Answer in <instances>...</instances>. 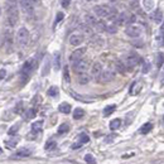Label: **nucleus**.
Segmentation results:
<instances>
[{"label": "nucleus", "mask_w": 164, "mask_h": 164, "mask_svg": "<svg viewBox=\"0 0 164 164\" xmlns=\"http://www.w3.org/2000/svg\"><path fill=\"white\" fill-rule=\"evenodd\" d=\"M94 13L99 18H107L109 20H114L117 16V10L113 7H106V5H97L94 8Z\"/></svg>", "instance_id": "obj_1"}, {"label": "nucleus", "mask_w": 164, "mask_h": 164, "mask_svg": "<svg viewBox=\"0 0 164 164\" xmlns=\"http://www.w3.org/2000/svg\"><path fill=\"white\" fill-rule=\"evenodd\" d=\"M18 20H19V11H18L16 5L7 4V22H8L9 27L16 25Z\"/></svg>", "instance_id": "obj_2"}, {"label": "nucleus", "mask_w": 164, "mask_h": 164, "mask_svg": "<svg viewBox=\"0 0 164 164\" xmlns=\"http://www.w3.org/2000/svg\"><path fill=\"white\" fill-rule=\"evenodd\" d=\"M29 41H30V33L27 28L22 27L19 28V30L16 32V42L20 47H27L29 44Z\"/></svg>", "instance_id": "obj_3"}, {"label": "nucleus", "mask_w": 164, "mask_h": 164, "mask_svg": "<svg viewBox=\"0 0 164 164\" xmlns=\"http://www.w3.org/2000/svg\"><path fill=\"white\" fill-rule=\"evenodd\" d=\"M140 62V57L135 53H129L127 56L124 58V67H125V71H133L134 67Z\"/></svg>", "instance_id": "obj_4"}, {"label": "nucleus", "mask_w": 164, "mask_h": 164, "mask_svg": "<svg viewBox=\"0 0 164 164\" xmlns=\"http://www.w3.org/2000/svg\"><path fill=\"white\" fill-rule=\"evenodd\" d=\"M135 15H133V14H130V13H121L119 16H116L115 18V23L117 24V25H127V24H131V23H134L135 22Z\"/></svg>", "instance_id": "obj_5"}, {"label": "nucleus", "mask_w": 164, "mask_h": 164, "mask_svg": "<svg viewBox=\"0 0 164 164\" xmlns=\"http://www.w3.org/2000/svg\"><path fill=\"white\" fill-rule=\"evenodd\" d=\"M141 33H143V28L140 25H135L133 23L127 24V27L125 28V34L130 38H138L141 35Z\"/></svg>", "instance_id": "obj_6"}, {"label": "nucleus", "mask_w": 164, "mask_h": 164, "mask_svg": "<svg viewBox=\"0 0 164 164\" xmlns=\"http://www.w3.org/2000/svg\"><path fill=\"white\" fill-rule=\"evenodd\" d=\"M114 78H115V72H114V69L107 68V69H105V71L101 72V75L99 77V81L102 82V83H107V82H111Z\"/></svg>", "instance_id": "obj_7"}, {"label": "nucleus", "mask_w": 164, "mask_h": 164, "mask_svg": "<svg viewBox=\"0 0 164 164\" xmlns=\"http://www.w3.org/2000/svg\"><path fill=\"white\" fill-rule=\"evenodd\" d=\"M88 61L87 60H85L83 57L82 58H80L78 61H76V62H73V71L76 72V73H81V72H86L87 71V68H88Z\"/></svg>", "instance_id": "obj_8"}, {"label": "nucleus", "mask_w": 164, "mask_h": 164, "mask_svg": "<svg viewBox=\"0 0 164 164\" xmlns=\"http://www.w3.org/2000/svg\"><path fill=\"white\" fill-rule=\"evenodd\" d=\"M19 3H20V8H22L23 13L27 16H33L34 15V7L29 0H19Z\"/></svg>", "instance_id": "obj_9"}, {"label": "nucleus", "mask_w": 164, "mask_h": 164, "mask_svg": "<svg viewBox=\"0 0 164 164\" xmlns=\"http://www.w3.org/2000/svg\"><path fill=\"white\" fill-rule=\"evenodd\" d=\"M35 67H37V60H35L34 57L27 60V62L23 66V73L24 75H29L30 72H33L35 69Z\"/></svg>", "instance_id": "obj_10"}, {"label": "nucleus", "mask_w": 164, "mask_h": 164, "mask_svg": "<svg viewBox=\"0 0 164 164\" xmlns=\"http://www.w3.org/2000/svg\"><path fill=\"white\" fill-rule=\"evenodd\" d=\"M32 153H33L32 148H20L19 150H16V152L11 155V158H13V159H22V158L29 157Z\"/></svg>", "instance_id": "obj_11"}, {"label": "nucleus", "mask_w": 164, "mask_h": 164, "mask_svg": "<svg viewBox=\"0 0 164 164\" xmlns=\"http://www.w3.org/2000/svg\"><path fill=\"white\" fill-rule=\"evenodd\" d=\"M4 46H5V49H8V52L11 51V47H13V33L10 29L5 30L4 32Z\"/></svg>", "instance_id": "obj_12"}, {"label": "nucleus", "mask_w": 164, "mask_h": 164, "mask_svg": "<svg viewBox=\"0 0 164 164\" xmlns=\"http://www.w3.org/2000/svg\"><path fill=\"white\" fill-rule=\"evenodd\" d=\"M85 53H86V48H77L76 51H73V52H72V54H71V57H69L71 62L73 63V62L78 61L80 58H82L85 56Z\"/></svg>", "instance_id": "obj_13"}, {"label": "nucleus", "mask_w": 164, "mask_h": 164, "mask_svg": "<svg viewBox=\"0 0 164 164\" xmlns=\"http://www.w3.org/2000/svg\"><path fill=\"white\" fill-rule=\"evenodd\" d=\"M69 43L73 46V47H78L83 43V35L82 34H72L69 37Z\"/></svg>", "instance_id": "obj_14"}, {"label": "nucleus", "mask_w": 164, "mask_h": 164, "mask_svg": "<svg viewBox=\"0 0 164 164\" xmlns=\"http://www.w3.org/2000/svg\"><path fill=\"white\" fill-rule=\"evenodd\" d=\"M101 72H102V64H101L100 62L94 63L92 68H91V75H92V77H94L96 81L99 80V77H100V75H101Z\"/></svg>", "instance_id": "obj_15"}, {"label": "nucleus", "mask_w": 164, "mask_h": 164, "mask_svg": "<svg viewBox=\"0 0 164 164\" xmlns=\"http://www.w3.org/2000/svg\"><path fill=\"white\" fill-rule=\"evenodd\" d=\"M90 80L91 78L86 72H81V73H78V76H77V81H78L80 85H87L90 82Z\"/></svg>", "instance_id": "obj_16"}, {"label": "nucleus", "mask_w": 164, "mask_h": 164, "mask_svg": "<svg viewBox=\"0 0 164 164\" xmlns=\"http://www.w3.org/2000/svg\"><path fill=\"white\" fill-rule=\"evenodd\" d=\"M152 19L155 22V23H162L163 22V11H162V9H157L153 14H152Z\"/></svg>", "instance_id": "obj_17"}, {"label": "nucleus", "mask_w": 164, "mask_h": 164, "mask_svg": "<svg viewBox=\"0 0 164 164\" xmlns=\"http://www.w3.org/2000/svg\"><path fill=\"white\" fill-rule=\"evenodd\" d=\"M58 110L62 113V114H69L71 113V105L67 104V102H62L58 107Z\"/></svg>", "instance_id": "obj_18"}, {"label": "nucleus", "mask_w": 164, "mask_h": 164, "mask_svg": "<svg viewBox=\"0 0 164 164\" xmlns=\"http://www.w3.org/2000/svg\"><path fill=\"white\" fill-rule=\"evenodd\" d=\"M58 92H60L58 87H57V86H52V87H49V88H48L47 95H48V96H51V97H57Z\"/></svg>", "instance_id": "obj_19"}, {"label": "nucleus", "mask_w": 164, "mask_h": 164, "mask_svg": "<svg viewBox=\"0 0 164 164\" xmlns=\"http://www.w3.org/2000/svg\"><path fill=\"white\" fill-rule=\"evenodd\" d=\"M143 7L147 11H150L154 8V0H143Z\"/></svg>", "instance_id": "obj_20"}, {"label": "nucleus", "mask_w": 164, "mask_h": 164, "mask_svg": "<svg viewBox=\"0 0 164 164\" xmlns=\"http://www.w3.org/2000/svg\"><path fill=\"white\" fill-rule=\"evenodd\" d=\"M152 127H153V125H152L150 122H147V124H144V125L140 127L139 133H140V134H148V133L152 130Z\"/></svg>", "instance_id": "obj_21"}, {"label": "nucleus", "mask_w": 164, "mask_h": 164, "mask_svg": "<svg viewBox=\"0 0 164 164\" xmlns=\"http://www.w3.org/2000/svg\"><path fill=\"white\" fill-rule=\"evenodd\" d=\"M53 67L56 71L61 69V56H60V53H57L56 56H54V61H53Z\"/></svg>", "instance_id": "obj_22"}, {"label": "nucleus", "mask_w": 164, "mask_h": 164, "mask_svg": "<svg viewBox=\"0 0 164 164\" xmlns=\"http://www.w3.org/2000/svg\"><path fill=\"white\" fill-rule=\"evenodd\" d=\"M83 116H85V110H83V109L77 107L76 110L73 111V117H75L76 120H80V119H82Z\"/></svg>", "instance_id": "obj_23"}, {"label": "nucleus", "mask_w": 164, "mask_h": 164, "mask_svg": "<svg viewBox=\"0 0 164 164\" xmlns=\"http://www.w3.org/2000/svg\"><path fill=\"white\" fill-rule=\"evenodd\" d=\"M33 117H35V109L30 107V109H28V110L25 111V114H24V119L30 120V119H33Z\"/></svg>", "instance_id": "obj_24"}, {"label": "nucleus", "mask_w": 164, "mask_h": 164, "mask_svg": "<svg viewBox=\"0 0 164 164\" xmlns=\"http://www.w3.org/2000/svg\"><path fill=\"white\" fill-rule=\"evenodd\" d=\"M42 126H43V121H42V120H39V121H35V122H33V125H32V131H35V133L41 131Z\"/></svg>", "instance_id": "obj_25"}, {"label": "nucleus", "mask_w": 164, "mask_h": 164, "mask_svg": "<svg viewBox=\"0 0 164 164\" xmlns=\"http://www.w3.org/2000/svg\"><path fill=\"white\" fill-rule=\"evenodd\" d=\"M115 109H116V106L115 105H110V106H106L105 109H104V115L105 116H109V115H111L114 111H115Z\"/></svg>", "instance_id": "obj_26"}, {"label": "nucleus", "mask_w": 164, "mask_h": 164, "mask_svg": "<svg viewBox=\"0 0 164 164\" xmlns=\"http://www.w3.org/2000/svg\"><path fill=\"white\" fill-rule=\"evenodd\" d=\"M120 125H121V120L120 119H115V120H113L110 122V129L111 130H116V129L120 127Z\"/></svg>", "instance_id": "obj_27"}, {"label": "nucleus", "mask_w": 164, "mask_h": 164, "mask_svg": "<svg viewBox=\"0 0 164 164\" xmlns=\"http://www.w3.org/2000/svg\"><path fill=\"white\" fill-rule=\"evenodd\" d=\"M69 130V125L68 124H62L60 127H58V130H57V133L60 134V135H62V134H64V133H67Z\"/></svg>", "instance_id": "obj_28"}, {"label": "nucleus", "mask_w": 164, "mask_h": 164, "mask_svg": "<svg viewBox=\"0 0 164 164\" xmlns=\"http://www.w3.org/2000/svg\"><path fill=\"white\" fill-rule=\"evenodd\" d=\"M19 127H20V124H15V125H13L10 129H9V135H15L18 131H19Z\"/></svg>", "instance_id": "obj_29"}, {"label": "nucleus", "mask_w": 164, "mask_h": 164, "mask_svg": "<svg viewBox=\"0 0 164 164\" xmlns=\"http://www.w3.org/2000/svg\"><path fill=\"white\" fill-rule=\"evenodd\" d=\"M16 144H18V139H13V140L5 141V147L11 149V148H15V147H16Z\"/></svg>", "instance_id": "obj_30"}, {"label": "nucleus", "mask_w": 164, "mask_h": 164, "mask_svg": "<svg viewBox=\"0 0 164 164\" xmlns=\"http://www.w3.org/2000/svg\"><path fill=\"white\" fill-rule=\"evenodd\" d=\"M85 162H86V163L94 164V163L96 162V159H95V157H94L92 154H86V155H85Z\"/></svg>", "instance_id": "obj_31"}, {"label": "nucleus", "mask_w": 164, "mask_h": 164, "mask_svg": "<svg viewBox=\"0 0 164 164\" xmlns=\"http://www.w3.org/2000/svg\"><path fill=\"white\" fill-rule=\"evenodd\" d=\"M90 141V136L87 135V134H81L80 135V143L81 144H86V143H88Z\"/></svg>", "instance_id": "obj_32"}, {"label": "nucleus", "mask_w": 164, "mask_h": 164, "mask_svg": "<svg viewBox=\"0 0 164 164\" xmlns=\"http://www.w3.org/2000/svg\"><path fill=\"white\" fill-rule=\"evenodd\" d=\"M116 69L119 72H121V73H124V72H125V67H124V63L121 61H117L116 62Z\"/></svg>", "instance_id": "obj_33"}, {"label": "nucleus", "mask_w": 164, "mask_h": 164, "mask_svg": "<svg viewBox=\"0 0 164 164\" xmlns=\"http://www.w3.org/2000/svg\"><path fill=\"white\" fill-rule=\"evenodd\" d=\"M56 141H48L47 144H46V150H52V149H54L56 148Z\"/></svg>", "instance_id": "obj_34"}, {"label": "nucleus", "mask_w": 164, "mask_h": 164, "mask_svg": "<svg viewBox=\"0 0 164 164\" xmlns=\"http://www.w3.org/2000/svg\"><path fill=\"white\" fill-rule=\"evenodd\" d=\"M63 16H64V14L62 13V11H60V13H57V16H56V20H54V25H57L62 19H63Z\"/></svg>", "instance_id": "obj_35"}, {"label": "nucleus", "mask_w": 164, "mask_h": 164, "mask_svg": "<svg viewBox=\"0 0 164 164\" xmlns=\"http://www.w3.org/2000/svg\"><path fill=\"white\" fill-rule=\"evenodd\" d=\"M63 78H64L66 82H69V72H68V67L67 66L63 69Z\"/></svg>", "instance_id": "obj_36"}, {"label": "nucleus", "mask_w": 164, "mask_h": 164, "mask_svg": "<svg viewBox=\"0 0 164 164\" xmlns=\"http://www.w3.org/2000/svg\"><path fill=\"white\" fill-rule=\"evenodd\" d=\"M150 71V63L149 62H144L143 64V73H148Z\"/></svg>", "instance_id": "obj_37"}, {"label": "nucleus", "mask_w": 164, "mask_h": 164, "mask_svg": "<svg viewBox=\"0 0 164 164\" xmlns=\"http://www.w3.org/2000/svg\"><path fill=\"white\" fill-rule=\"evenodd\" d=\"M49 61L47 60L46 62H44V68H43V71H42V75H46V73H48V71H49Z\"/></svg>", "instance_id": "obj_38"}, {"label": "nucleus", "mask_w": 164, "mask_h": 164, "mask_svg": "<svg viewBox=\"0 0 164 164\" xmlns=\"http://www.w3.org/2000/svg\"><path fill=\"white\" fill-rule=\"evenodd\" d=\"M80 28H81V30H82L83 33H91V28H90V25H88V24H85V25H81Z\"/></svg>", "instance_id": "obj_39"}, {"label": "nucleus", "mask_w": 164, "mask_h": 164, "mask_svg": "<svg viewBox=\"0 0 164 164\" xmlns=\"http://www.w3.org/2000/svg\"><path fill=\"white\" fill-rule=\"evenodd\" d=\"M22 110H23V102H19V104L15 106V113H16V114H20Z\"/></svg>", "instance_id": "obj_40"}, {"label": "nucleus", "mask_w": 164, "mask_h": 164, "mask_svg": "<svg viewBox=\"0 0 164 164\" xmlns=\"http://www.w3.org/2000/svg\"><path fill=\"white\" fill-rule=\"evenodd\" d=\"M162 63H163V53H159V54H158V58H157V64H158V67H162Z\"/></svg>", "instance_id": "obj_41"}, {"label": "nucleus", "mask_w": 164, "mask_h": 164, "mask_svg": "<svg viewBox=\"0 0 164 164\" xmlns=\"http://www.w3.org/2000/svg\"><path fill=\"white\" fill-rule=\"evenodd\" d=\"M69 4H71V0H61V5L63 8H68Z\"/></svg>", "instance_id": "obj_42"}, {"label": "nucleus", "mask_w": 164, "mask_h": 164, "mask_svg": "<svg viewBox=\"0 0 164 164\" xmlns=\"http://www.w3.org/2000/svg\"><path fill=\"white\" fill-rule=\"evenodd\" d=\"M7 2V4H9V5H16V3L19 2V0H5Z\"/></svg>", "instance_id": "obj_43"}, {"label": "nucleus", "mask_w": 164, "mask_h": 164, "mask_svg": "<svg viewBox=\"0 0 164 164\" xmlns=\"http://www.w3.org/2000/svg\"><path fill=\"white\" fill-rule=\"evenodd\" d=\"M5 75H7V72H5V69H2V71H0V80H3Z\"/></svg>", "instance_id": "obj_44"}, {"label": "nucleus", "mask_w": 164, "mask_h": 164, "mask_svg": "<svg viewBox=\"0 0 164 164\" xmlns=\"http://www.w3.org/2000/svg\"><path fill=\"white\" fill-rule=\"evenodd\" d=\"M29 2H30L33 5H37V4H39V3H41V0H29Z\"/></svg>", "instance_id": "obj_45"}, {"label": "nucleus", "mask_w": 164, "mask_h": 164, "mask_svg": "<svg viewBox=\"0 0 164 164\" xmlns=\"http://www.w3.org/2000/svg\"><path fill=\"white\" fill-rule=\"evenodd\" d=\"M81 147V143H78V144H73L72 145V149H78Z\"/></svg>", "instance_id": "obj_46"}, {"label": "nucleus", "mask_w": 164, "mask_h": 164, "mask_svg": "<svg viewBox=\"0 0 164 164\" xmlns=\"http://www.w3.org/2000/svg\"><path fill=\"white\" fill-rule=\"evenodd\" d=\"M0 154H2V149H0Z\"/></svg>", "instance_id": "obj_47"}, {"label": "nucleus", "mask_w": 164, "mask_h": 164, "mask_svg": "<svg viewBox=\"0 0 164 164\" xmlns=\"http://www.w3.org/2000/svg\"><path fill=\"white\" fill-rule=\"evenodd\" d=\"M110 2H115V0H110Z\"/></svg>", "instance_id": "obj_48"}, {"label": "nucleus", "mask_w": 164, "mask_h": 164, "mask_svg": "<svg viewBox=\"0 0 164 164\" xmlns=\"http://www.w3.org/2000/svg\"><path fill=\"white\" fill-rule=\"evenodd\" d=\"M0 14H2V9H0Z\"/></svg>", "instance_id": "obj_49"}]
</instances>
